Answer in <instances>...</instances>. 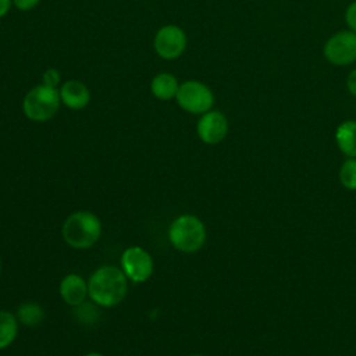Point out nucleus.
Returning <instances> with one entry per match:
<instances>
[{
  "mask_svg": "<svg viewBox=\"0 0 356 356\" xmlns=\"http://www.w3.org/2000/svg\"><path fill=\"white\" fill-rule=\"evenodd\" d=\"M128 292V278L117 266L99 267L88 281V296L102 307H113L124 300Z\"/></svg>",
  "mask_w": 356,
  "mask_h": 356,
  "instance_id": "1",
  "label": "nucleus"
},
{
  "mask_svg": "<svg viewBox=\"0 0 356 356\" xmlns=\"http://www.w3.org/2000/svg\"><path fill=\"white\" fill-rule=\"evenodd\" d=\"M63 239L74 249L92 248L102 235V222L92 211H74L63 224Z\"/></svg>",
  "mask_w": 356,
  "mask_h": 356,
  "instance_id": "2",
  "label": "nucleus"
},
{
  "mask_svg": "<svg viewBox=\"0 0 356 356\" xmlns=\"http://www.w3.org/2000/svg\"><path fill=\"white\" fill-rule=\"evenodd\" d=\"M170 243L182 253H195L206 242V227L193 214H181L172 220L168 228Z\"/></svg>",
  "mask_w": 356,
  "mask_h": 356,
  "instance_id": "3",
  "label": "nucleus"
},
{
  "mask_svg": "<svg viewBox=\"0 0 356 356\" xmlns=\"http://www.w3.org/2000/svg\"><path fill=\"white\" fill-rule=\"evenodd\" d=\"M61 99L56 88L38 85L32 88L22 100V111L25 117L35 122L49 121L58 111Z\"/></svg>",
  "mask_w": 356,
  "mask_h": 356,
  "instance_id": "4",
  "label": "nucleus"
},
{
  "mask_svg": "<svg viewBox=\"0 0 356 356\" xmlns=\"http://www.w3.org/2000/svg\"><path fill=\"white\" fill-rule=\"evenodd\" d=\"M175 99L178 106L189 114L202 115L210 111L214 104L211 89L199 81H185L181 83Z\"/></svg>",
  "mask_w": 356,
  "mask_h": 356,
  "instance_id": "5",
  "label": "nucleus"
},
{
  "mask_svg": "<svg viewBox=\"0 0 356 356\" xmlns=\"http://www.w3.org/2000/svg\"><path fill=\"white\" fill-rule=\"evenodd\" d=\"M120 263L121 270L132 282H145L153 274V259L150 253L140 246L127 248L120 257Z\"/></svg>",
  "mask_w": 356,
  "mask_h": 356,
  "instance_id": "6",
  "label": "nucleus"
},
{
  "mask_svg": "<svg viewBox=\"0 0 356 356\" xmlns=\"http://www.w3.org/2000/svg\"><path fill=\"white\" fill-rule=\"evenodd\" d=\"M324 57L328 63L342 67L356 61V33L352 31H339L334 33L324 44Z\"/></svg>",
  "mask_w": 356,
  "mask_h": 356,
  "instance_id": "7",
  "label": "nucleus"
},
{
  "mask_svg": "<svg viewBox=\"0 0 356 356\" xmlns=\"http://www.w3.org/2000/svg\"><path fill=\"white\" fill-rule=\"evenodd\" d=\"M153 46L161 58L175 60L185 51L186 35L177 25H164L156 32Z\"/></svg>",
  "mask_w": 356,
  "mask_h": 356,
  "instance_id": "8",
  "label": "nucleus"
},
{
  "mask_svg": "<svg viewBox=\"0 0 356 356\" xmlns=\"http://www.w3.org/2000/svg\"><path fill=\"white\" fill-rule=\"evenodd\" d=\"M199 139L206 145L220 143L228 134V120L217 110H210L200 115L196 124Z\"/></svg>",
  "mask_w": 356,
  "mask_h": 356,
  "instance_id": "9",
  "label": "nucleus"
},
{
  "mask_svg": "<svg viewBox=\"0 0 356 356\" xmlns=\"http://www.w3.org/2000/svg\"><path fill=\"white\" fill-rule=\"evenodd\" d=\"M61 299L70 306H78L85 302L88 296V282L79 274L70 273L67 274L58 286Z\"/></svg>",
  "mask_w": 356,
  "mask_h": 356,
  "instance_id": "10",
  "label": "nucleus"
},
{
  "mask_svg": "<svg viewBox=\"0 0 356 356\" xmlns=\"http://www.w3.org/2000/svg\"><path fill=\"white\" fill-rule=\"evenodd\" d=\"M61 103L71 110H82L90 102V92L88 86L79 81L70 79L58 89Z\"/></svg>",
  "mask_w": 356,
  "mask_h": 356,
  "instance_id": "11",
  "label": "nucleus"
},
{
  "mask_svg": "<svg viewBox=\"0 0 356 356\" xmlns=\"http://www.w3.org/2000/svg\"><path fill=\"white\" fill-rule=\"evenodd\" d=\"M178 82L172 74L160 72L153 76L150 82V90L153 96L159 100H170L177 96L178 92Z\"/></svg>",
  "mask_w": 356,
  "mask_h": 356,
  "instance_id": "12",
  "label": "nucleus"
},
{
  "mask_svg": "<svg viewBox=\"0 0 356 356\" xmlns=\"http://www.w3.org/2000/svg\"><path fill=\"white\" fill-rule=\"evenodd\" d=\"M335 142L348 157H356V121L342 122L335 131Z\"/></svg>",
  "mask_w": 356,
  "mask_h": 356,
  "instance_id": "13",
  "label": "nucleus"
},
{
  "mask_svg": "<svg viewBox=\"0 0 356 356\" xmlns=\"http://www.w3.org/2000/svg\"><path fill=\"white\" fill-rule=\"evenodd\" d=\"M18 334V318L7 310H0V349L10 346Z\"/></svg>",
  "mask_w": 356,
  "mask_h": 356,
  "instance_id": "14",
  "label": "nucleus"
},
{
  "mask_svg": "<svg viewBox=\"0 0 356 356\" xmlns=\"http://www.w3.org/2000/svg\"><path fill=\"white\" fill-rule=\"evenodd\" d=\"M17 318L26 327H36L44 320V310L39 303L24 302L17 309Z\"/></svg>",
  "mask_w": 356,
  "mask_h": 356,
  "instance_id": "15",
  "label": "nucleus"
},
{
  "mask_svg": "<svg viewBox=\"0 0 356 356\" xmlns=\"http://www.w3.org/2000/svg\"><path fill=\"white\" fill-rule=\"evenodd\" d=\"M339 181L346 189L356 191V157H349L341 165Z\"/></svg>",
  "mask_w": 356,
  "mask_h": 356,
  "instance_id": "16",
  "label": "nucleus"
},
{
  "mask_svg": "<svg viewBox=\"0 0 356 356\" xmlns=\"http://www.w3.org/2000/svg\"><path fill=\"white\" fill-rule=\"evenodd\" d=\"M60 79H61V75H60L58 70H56V68H47L42 75L43 85L50 86V88H56V89L60 85Z\"/></svg>",
  "mask_w": 356,
  "mask_h": 356,
  "instance_id": "17",
  "label": "nucleus"
},
{
  "mask_svg": "<svg viewBox=\"0 0 356 356\" xmlns=\"http://www.w3.org/2000/svg\"><path fill=\"white\" fill-rule=\"evenodd\" d=\"M345 22L349 31L356 33V1H352L345 10Z\"/></svg>",
  "mask_w": 356,
  "mask_h": 356,
  "instance_id": "18",
  "label": "nucleus"
},
{
  "mask_svg": "<svg viewBox=\"0 0 356 356\" xmlns=\"http://www.w3.org/2000/svg\"><path fill=\"white\" fill-rule=\"evenodd\" d=\"M40 0H13V4L19 10V11H31L33 10Z\"/></svg>",
  "mask_w": 356,
  "mask_h": 356,
  "instance_id": "19",
  "label": "nucleus"
},
{
  "mask_svg": "<svg viewBox=\"0 0 356 356\" xmlns=\"http://www.w3.org/2000/svg\"><path fill=\"white\" fill-rule=\"evenodd\" d=\"M346 88L352 96L356 97V68L352 70L346 78Z\"/></svg>",
  "mask_w": 356,
  "mask_h": 356,
  "instance_id": "20",
  "label": "nucleus"
},
{
  "mask_svg": "<svg viewBox=\"0 0 356 356\" xmlns=\"http://www.w3.org/2000/svg\"><path fill=\"white\" fill-rule=\"evenodd\" d=\"M13 4V0H0V17H4Z\"/></svg>",
  "mask_w": 356,
  "mask_h": 356,
  "instance_id": "21",
  "label": "nucleus"
},
{
  "mask_svg": "<svg viewBox=\"0 0 356 356\" xmlns=\"http://www.w3.org/2000/svg\"><path fill=\"white\" fill-rule=\"evenodd\" d=\"M83 356H104V355L100 353V352H89V353H86Z\"/></svg>",
  "mask_w": 356,
  "mask_h": 356,
  "instance_id": "22",
  "label": "nucleus"
},
{
  "mask_svg": "<svg viewBox=\"0 0 356 356\" xmlns=\"http://www.w3.org/2000/svg\"><path fill=\"white\" fill-rule=\"evenodd\" d=\"M1 270H3V261H1V257H0V273H1Z\"/></svg>",
  "mask_w": 356,
  "mask_h": 356,
  "instance_id": "23",
  "label": "nucleus"
},
{
  "mask_svg": "<svg viewBox=\"0 0 356 356\" xmlns=\"http://www.w3.org/2000/svg\"><path fill=\"white\" fill-rule=\"evenodd\" d=\"M189 356H203V355H197V353H196V355H189Z\"/></svg>",
  "mask_w": 356,
  "mask_h": 356,
  "instance_id": "24",
  "label": "nucleus"
}]
</instances>
